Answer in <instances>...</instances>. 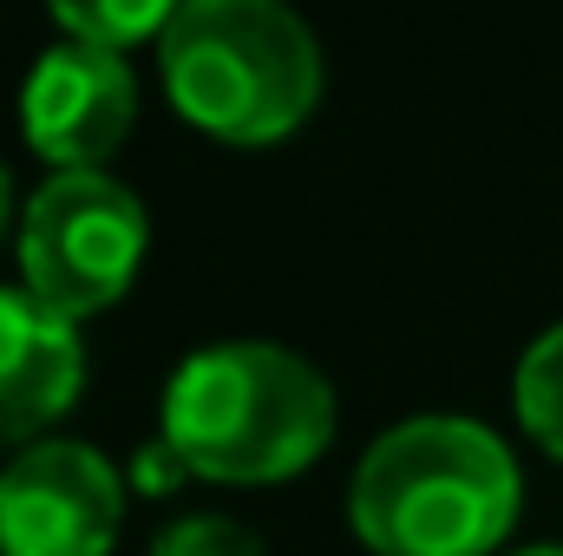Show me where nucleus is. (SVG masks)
Returning a JSON list of instances; mask_svg holds the SVG:
<instances>
[{
    "label": "nucleus",
    "instance_id": "nucleus-8",
    "mask_svg": "<svg viewBox=\"0 0 563 556\" xmlns=\"http://www.w3.org/2000/svg\"><path fill=\"white\" fill-rule=\"evenodd\" d=\"M518 419H525V432L563 458V321L551 334H538L531 347H525V360H518Z\"/></svg>",
    "mask_w": 563,
    "mask_h": 556
},
{
    "label": "nucleus",
    "instance_id": "nucleus-12",
    "mask_svg": "<svg viewBox=\"0 0 563 556\" xmlns=\"http://www.w3.org/2000/svg\"><path fill=\"white\" fill-rule=\"evenodd\" d=\"M7 210H13V184H7V164H0V230H7Z\"/></svg>",
    "mask_w": 563,
    "mask_h": 556
},
{
    "label": "nucleus",
    "instance_id": "nucleus-3",
    "mask_svg": "<svg viewBox=\"0 0 563 556\" xmlns=\"http://www.w3.org/2000/svg\"><path fill=\"white\" fill-rule=\"evenodd\" d=\"M157 66L177 112L230 144L282 138L321 99V46L276 0H184Z\"/></svg>",
    "mask_w": 563,
    "mask_h": 556
},
{
    "label": "nucleus",
    "instance_id": "nucleus-13",
    "mask_svg": "<svg viewBox=\"0 0 563 556\" xmlns=\"http://www.w3.org/2000/svg\"><path fill=\"white\" fill-rule=\"evenodd\" d=\"M518 556H563V544H538V551H518Z\"/></svg>",
    "mask_w": 563,
    "mask_h": 556
},
{
    "label": "nucleus",
    "instance_id": "nucleus-11",
    "mask_svg": "<svg viewBox=\"0 0 563 556\" xmlns=\"http://www.w3.org/2000/svg\"><path fill=\"white\" fill-rule=\"evenodd\" d=\"M132 471H139V491H177V478H184V458H177V452L164 445V432H157V438L139 452V465H132Z\"/></svg>",
    "mask_w": 563,
    "mask_h": 556
},
{
    "label": "nucleus",
    "instance_id": "nucleus-9",
    "mask_svg": "<svg viewBox=\"0 0 563 556\" xmlns=\"http://www.w3.org/2000/svg\"><path fill=\"white\" fill-rule=\"evenodd\" d=\"M53 20H59L66 40L125 53L139 40H164V26L177 20V7H157V0H92V7H59Z\"/></svg>",
    "mask_w": 563,
    "mask_h": 556
},
{
    "label": "nucleus",
    "instance_id": "nucleus-1",
    "mask_svg": "<svg viewBox=\"0 0 563 556\" xmlns=\"http://www.w3.org/2000/svg\"><path fill=\"white\" fill-rule=\"evenodd\" d=\"M518 458L492 425L420 413L367 445L347 511L380 556H492L518 524Z\"/></svg>",
    "mask_w": 563,
    "mask_h": 556
},
{
    "label": "nucleus",
    "instance_id": "nucleus-10",
    "mask_svg": "<svg viewBox=\"0 0 563 556\" xmlns=\"http://www.w3.org/2000/svg\"><path fill=\"white\" fill-rule=\"evenodd\" d=\"M151 556H263V544L243 531V524H230V518H184V524H164L157 531V544Z\"/></svg>",
    "mask_w": 563,
    "mask_h": 556
},
{
    "label": "nucleus",
    "instance_id": "nucleus-4",
    "mask_svg": "<svg viewBox=\"0 0 563 556\" xmlns=\"http://www.w3.org/2000/svg\"><path fill=\"white\" fill-rule=\"evenodd\" d=\"M151 223L144 203L106 170H53L20 216V276L26 294L59 321L112 308L144 263Z\"/></svg>",
    "mask_w": 563,
    "mask_h": 556
},
{
    "label": "nucleus",
    "instance_id": "nucleus-6",
    "mask_svg": "<svg viewBox=\"0 0 563 556\" xmlns=\"http://www.w3.org/2000/svg\"><path fill=\"white\" fill-rule=\"evenodd\" d=\"M132 112H139V86L125 53L86 46V40L46 46L20 92L26 144L53 170H99V157H112L119 138L132 132Z\"/></svg>",
    "mask_w": 563,
    "mask_h": 556
},
{
    "label": "nucleus",
    "instance_id": "nucleus-2",
    "mask_svg": "<svg viewBox=\"0 0 563 556\" xmlns=\"http://www.w3.org/2000/svg\"><path fill=\"white\" fill-rule=\"evenodd\" d=\"M334 438V387L288 347L223 341L190 354L164 387V445L217 485H276Z\"/></svg>",
    "mask_w": 563,
    "mask_h": 556
},
{
    "label": "nucleus",
    "instance_id": "nucleus-7",
    "mask_svg": "<svg viewBox=\"0 0 563 556\" xmlns=\"http://www.w3.org/2000/svg\"><path fill=\"white\" fill-rule=\"evenodd\" d=\"M86 387L79 327L26 288H0V445L46 432Z\"/></svg>",
    "mask_w": 563,
    "mask_h": 556
},
{
    "label": "nucleus",
    "instance_id": "nucleus-5",
    "mask_svg": "<svg viewBox=\"0 0 563 556\" xmlns=\"http://www.w3.org/2000/svg\"><path fill=\"white\" fill-rule=\"evenodd\" d=\"M119 518L125 478L79 438H40L0 471V556H106Z\"/></svg>",
    "mask_w": 563,
    "mask_h": 556
}]
</instances>
